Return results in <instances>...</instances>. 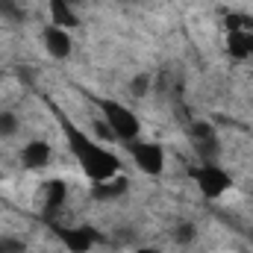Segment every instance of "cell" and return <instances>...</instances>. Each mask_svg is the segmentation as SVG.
<instances>
[{
    "label": "cell",
    "instance_id": "cell-1",
    "mask_svg": "<svg viewBox=\"0 0 253 253\" xmlns=\"http://www.w3.org/2000/svg\"><path fill=\"white\" fill-rule=\"evenodd\" d=\"M100 118L106 121L112 138L121 141V144H129V141H135V138L141 135V121H138V115H135L132 109H126L124 103H118V100H103V103H100Z\"/></svg>",
    "mask_w": 253,
    "mask_h": 253
},
{
    "label": "cell",
    "instance_id": "cell-2",
    "mask_svg": "<svg viewBox=\"0 0 253 253\" xmlns=\"http://www.w3.org/2000/svg\"><path fill=\"white\" fill-rule=\"evenodd\" d=\"M129 147V159H132V165L141 171V174H147V177H162V171H165V150L156 144V141H129L126 144Z\"/></svg>",
    "mask_w": 253,
    "mask_h": 253
},
{
    "label": "cell",
    "instance_id": "cell-3",
    "mask_svg": "<svg viewBox=\"0 0 253 253\" xmlns=\"http://www.w3.org/2000/svg\"><path fill=\"white\" fill-rule=\"evenodd\" d=\"M194 180H197L200 194H203V197H209V200H218V197H224L227 191L233 189L230 174H227L218 162H212V165H200V168H197V174H194Z\"/></svg>",
    "mask_w": 253,
    "mask_h": 253
},
{
    "label": "cell",
    "instance_id": "cell-4",
    "mask_svg": "<svg viewBox=\"0 0 253 253\" xmlns=\"http://www.w3.org/2000/svg\"><path fill=\"white\" fill-rule=\"evenodd\" d=\"M21 168L24 171H44L53 162V144L47 138H30L21 150H18Z\"/></svg>",
    "mask_w": 253,
    "mask_h": 253
},
{
    "label": "cell",
    "instance_id": "cell-5",
    "mask_svg": "<svg viewBox=\"0 0 253 253\" xmlns=\"http://www.w3.org/2000/svg\"><path fill=\"white\" fill-rule=\"evenodd\" d=\"M42 44L44 50L53 56V59H68L71 50H74V39H71V30L56 27V24H47L42 30Z\"/></svg>",
    "mask_w": 253,
    "mask_h": 253
},
{
    "label": "cell",
    "instance_id": "cell-6",
    "mask_svg": "<svg viewBox=\"0 0 253 253\" xmlns=\"http://www.w3.org/2000/svg\"><path fill=\"white\" fill-rule=\"evenodd\" d=\"M47 3H50V24L65 27V30H74L80 24V15L71 0H47Z\"/></svg>",
    "mask_w": 253,
    "mask_h": 253
},
{
    "label": "cell",
    "instance_id": "cell-7",
    "mask_svg": "<svg viewBox=\"0 0 253 253\" xmlns=\"http://www.w3.org/2000/svg\"><path fill=\"white\" fill-rule=\"evenodd\" d=\"M59 236H62V245L68 248V251L85 253L88 248H91V236H88L85 230H80V227H74V230H62Z\"/></svg>",
    "mask_w": 253,
    "mask_h": 253
},
{
    "label": "cell",
    "instance_id": "cell-8",
    "mask_svg": "<svg viewBox=\"0 0 253 253\" xmlns=\"http://www.w3.org/2000/svg\"><path fill=\"white\" fill-rule=\"evenodd\" d=\"M21 132V118L15 109H0V138H15Z\"/></svg>",
    "mask_w": 253,
    "mask_h": 253
},
{
    "label": "cell",
    "instance_id": "cell-9",
    "mask_svg": "<svg viewBox=\"0 0 253 253\" xmlns=\"http://www.w3.org/2000/svg\"><path fill=\"white\" fill-rule=\"evenodd\" d=\"M0 18L9 21V24H21V21L27 18V12L21 9L18 0H0Z\"/></svg>",
    "mask_w": 253,
    "mask_h": 253
},
{
    "label": "cell",
    "instance_id": "cell-10",
    "mask_svg": "<svg viewBox=\"0 0 253 253\" xmlns=\"http://www.w3.org/2000/svg\"><path fill=\"white\" fill-rule=\"evenodd\" d=\"M174 239H177V245H191V239H194V224H189V221H183V224H177L174 227Z\"/></svg>",
    "mask_w": 253,
    "mask_h": 253
},
{
    "label": "cell",
    "instance_id": "cell-11",
    "mask_svg": "<svg viewBox=\"0 0 253 253\" xmlns=\"http://www.w3.org/2000/svg\"><path fill=\"white\" fill-rule=\"evenodd\" d=\"M27 245L18 242V239H0V253H24Z\"/></svg>",
    "mask_w": 253,
    "mask_h": 253
},
{
    "label": "cell",
    "instance_id": "cell-12",
    "mask_svg": "<svg viewBox=\"0 0 253 253\" xmlns=\"http://www.w3.org/2000/svg\"><path fill=\"white\" fill-rule=\"evenodd\" d=\"M132 253H162V251L153 248V245H138V248H132Z\"/></svg>",
    "mask_w": 253,
    "mask_h": 253
}]
</instances>
